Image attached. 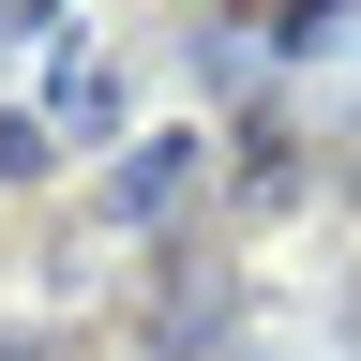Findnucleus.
Segmentation results:
<instances>
[{
  "mask_svg": "<svg viewBox=\"0 0 361 361\" xmlns=\"http://www.w3.org/2000/svg\"><path fill=\"white\" fill-rule=\"evenodd\" d=\"M0 16H45V0H0Z\"/></svg>",
  "mask_w": 361,
  "mask_h": 361,
  "instance_id": "nucleus-5",
  "label": "nucleus"
},
{
  "mask_svg": "<svg viewBox=\"0 0 361 361\" xmlns=\"http://www.w3.org/2000/svg\"><path fill=\"white\" fill-rule=\"evenodd\" d=\"M30 166H45V135H30V121H0V180H30Z\"/></svg>",
  "mask_w": 361,
  "mask_h": 361,
  "instance_id": "nucleus-3",
  "label": "nucleus"
},
{
  "mask_svg": "<svg viewBox=\"0 0 361 361\" xmlns=\"http://www.w3.org/2000/svg\"><path fill=\"white\" fill-rule=\"evenodd\" d=\"M61 135H121V75H90V61H61Z\"/></svg>",
  "mask_w": 361,
  "mask_h": 361,
  "instance_id": "nucleus-2",
  "label": "nucleus"
},
{
  "mask_svg": "<svg viewBox=\"0 0 361 361\" xmlns=\"http://www.w3.org/2000/svg\"><path fill=\"white\" fill-rule=\"evenodd\" d=\"M196 196V135H151V151L121 166V226H151V211H180Z\"/></svg>",
  "mask_w": 361,
  "mask_h": 361,
  "instance_id": "nucleus-1",
  "label": "nucleus"
},
{
  "mask_svg": "<svg viewBox=\"0 0 361 361\" xmlns=\"http://www.w3.org/2000/svg\"><path fill=\"white\" fill-rule=\"evenodd\" d=\"M0 361H30V331H0Z\"/></svg>",
  "mask_w": 361,
  "mask_h": 361,
  "instance_id": "nucleus-4",
  "label": "nucleus"
}]
</instances>
